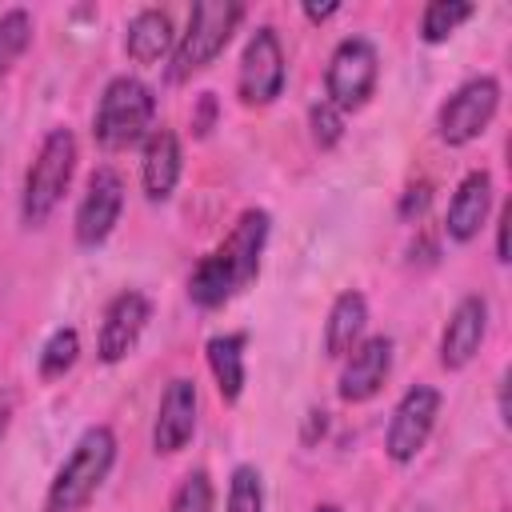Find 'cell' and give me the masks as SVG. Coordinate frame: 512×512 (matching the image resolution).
Instances as JSON below:
<instances>
[{
  "instance_id": "1",
  "label": "cell",
  "mask_w": 512,
  "mask_h": 512,
  "mask_svg": "<svg viewBox=\"0 0 512 512\" xmlns=\"http://www.w3.org/2000/svg\"><path fill=\"white\" fill-rule=\"evenodd\" d=\"M272 236V212L268 208H244L236 216V224L228 228V236L196 260L192 276H188V300L204 312L224 308L236 292H244L256 276H260V260Z\"/></svg>"
},
{
  "instance_id": "2",
  "label": "cell",
  "mask_w": 512,
  "mask_h": 512,
  "mask_svg": "<svg viewBox=\"0 0 512 512\" xmlns=\"http://www.w3.org/2000/svg\"><path fill=\"white\" fill-rule=\"evenodd\" d=\"M76 160H80V144H76L72 128L60 124L40 136V148L20 184V224L24 228H44L52 220V212L60 208V200L76 176Z\"/></svg>"
},
{
  "instance_id": "3",
  "label": "cell",
  "mask_w": 512,
  "mask_h": 512,
  "mask_svg": "<svg viewBox=\"0 0 512 512\" xmlns=\"http://www.w3.org/2000/svg\"><path fill=\"white\" fill-rule=\"evenodd\" d=\"M116 452H120V444L108 424L84 428L44 492V512H80L104 488V480L116 464Z\"/></svg>"
},
{
  "instance_id": "4",
  "label": "cell",
  "mask_w": 512,
  "mask_h": 512,
  "mask_svg": "<svg viewBox=\"0 0 512 512\" xmlns=\"http://www.w3.org/2000/svg\"><path fill=\"white\" fill-rule=\"evenodd\" d=\"M156 124V92L132 72H120L104 84L92 112V140L104 152H124L148 140Z\"/></svg>"
},
{
  "instance_id": "5",
  "label": "cell",
  "mask_w": 512,
  "mask_h": 512,
  "mask_svg": "<svg viewBox=\"0 0 512 512\" xmlns=\"http://www.w3.org/2000/svg\"><path fill=\"white\" fill-rule=\"evenodd\" d=\"M240 20H244L240 0H200V4H192L188 24H184V32H176V44H172V56H168V68H164L168 84H184L196 72H204L228 48Z\"/></svg>"
},
{
  "instance_id": "6",
  "label": "cell",
  "mask_w": 512,
  "mask_h": 512,
  "mask_svg": "<svg viewBox=\"0 0 512 512\" xmlns=\"http://www.w3.org/2000/svg\"><path fill=\"white\" fill-rule=\"evenodd\" d=\"M496 112H500V80L492 72L468 76L436 108V136L448 148H464L488 132Z\"/></svg>"
},
{
  "instance_id": "7",
  "label": "cell",
  "mask_w": 512,
  "mask_h": 512,
  "mask_svg": "<svg viewBox=\"0 0 512 512\" xmlns=\"http://www.w3.org/2000/svg\"><path fill=\"white\" fill-rule=\"evenodd\" d=\"M380 84V52L368 36H344L324 68V100L336 112H360Z\"/></svg>"
},
{
  "instance_id": "8",
  "label": "cell",
  "mask_w": 512,
  "mask_h": 512,
  "mask_svg": "<svg viewBox=\"0 0 512 512\" xmlns=\"http://www.w3.org/2000/svg\"><path fill=\"white\" fill-rule=\"evenodd\" d=\"M288 84V56L272 24H256L240 48L236 64V96L244 108H268L284 96Z\"/></svg>"
},
{
  "instance_id": "9",
  "label": "cell",
  "mask_w": 512,
  "mask_h": 512,
  "mask_svg": "<svg viewBox=\"0 0 512 512\" xmlns=\"http://www.w3.org/2000/svg\"><path fill=\"white\" fill-rule=\"evenodd\" d=\"M440 408H444V392L436 384L404 388V396L396 400V408L388 416V428H384V456L392 464H412L424 452V444L432 440Z\"/></svg>"
},
{
  "instance_id": "10",
  "label": "cell",
  "mask_w": 512,
  "mask_h": 512,
  "mask_svg": "<svg viewBox=\"0 0 512 512\" xmlns=\"http://www.w3.org/2000/svg\"><path fill=\"white\" fill-rule=\"evenodd\" d=\"M124 176L112 168V164H100L88 172L84 180V192L76 200V212H72V236L80 248H100L116 224H120V212H124Z\"/></svg>"
},
{
  "instance_id": "11",
  "label": "cell",
  "mask_w": 512,
  "mask_h": 512,
  "mask_svg": "<svg viewBox=\"0 0 512 512\" xmlns=\"http://www.w3.org/2000/svg\"><path fill=\"white\" fill-rule=\"evenodd\" d=\"M200 424V388L192 376H172L160 392L156 420H152V452L156 456H176L192 444Z\"/></svg>"
},
{
  "instance_id": "12",
  "label": "cell",
  "mask_w": 512,
  "mask_h": 512,
  "mask_svg": "<svg viewBox=\"0 0 512 512\" xmlns=\"http://www.w3.org/2000/svg\"><path fill=\"white\" fill-rule=\"evenodd\" d=\"M148 320H152V300L140 288H120L104 304L100 332H96V356L104 364H120L124 356H132V348L140 344Z\"/></svg>"
},
{
  "instance_id": "13",
  "label": "cell",
  "mask_w": 512,
  "mask_h": 512,
  "mask_svg": "<svg viewBox=\"0 0 512 512\" xmlns=\"http://www.w3.org/2000/svg\"><path fill=\"white\" fill-rule=\"evenodd\" d=\"M392 336L376 332V336H364L348 356H344V368H340V380H336V396L344 404H368L380 396V388L388 384L392 376Z\"/></svg>"
},
{
  "instance_id": "14",
  "label": "cell",
  "mask_w": 512,
  "mask_h": 512,
  "mask_svg": "<svg viewBox=\"0 0 512 512\" xmlns=\"http://www.w3.org/2000/svg\"><path fill=\"white\" fill-rule=\"evenodd\" d=\"M488 316H492V308L480 292H468L456 300V308L448 312V320L440 328V344H436L444 372H464L476 360V352L488 336Z\"/></svg>"
},
{
  "instance_id": "15",
  "label": "cell",
  "mask_w": 512,
  "mask_h": 512,
  "mask_svg": "<svg viewBox=\"0 0 512 512\" xmlns=\"http://www.w3.org/2000/svg\"><path fill=\"white\" fill-rule=\"evenodd\" d=\"M492 172L488 168H472L460 176L452 200H448V212H444V236L452 244H468L480 236V228L488 224V212H492Z\"/></svg>"
},
{
  "instance_id": "16",
  "label": "cell",
  "mask_w": 512,
  "mask_h": 512,
  "mask_svg": "<svg viewBox=\"0 0 512 512\" xmlns=\"http://www.w3.org/2000/svg\"><path fill=\"white\" fill-rule=\"evenodd\" d=\"M184 176V144L172 128H152L140 144V188L152 204L172 200L176 184Z\"/></svg>"
},
{
  "instance_id": "17",
  "label": "cell",
  "mask_w": 512,
  "mask_h": 512,
  "mask_svg": "<svg viewBox=\"0 0 512 512\" xmlns=\"http://www.w3.org/2000/svg\"><path fill=\"white\" fill-rule=\"evenodd\" d=\"M172 44H176V28H172V16L164 8H140L124 24V52L140 68H152V64L168 60Z\"/></svg>"
},
{
  "instance_id": "18",
  "label": "cell",
  "mask_w": 512,
  "mask_h": 512,
  "mask_svg": "<svg viewBox=\"0 0 512 512\" xmlns=\"http://www.w3.org/2000/svg\"><path fill=\"white\" fill-rule=\"evenodd\" d=\"M244 348H248L244 332H216L204 344V360H208V372H212L224 404H236L244 396V384H248V352Z\"/></svg>"
},
{
  "instance_id": "19",
  "label": "cell",
  "mask_w": 512,
  "mask_h": 512,
  "mask_svg": "<svg viewBox=\"0 0 512 512\" xmlns=\"http://www.w3.org/2000/svg\"><path fill=\"white\" fill-rule=\"evenodd\" d=\"M364 328H368V296L360 288L336 292L328 320H324V356L344 360L364 340Z\"/></svg>"
},
{
  "instance_id": "20",
  "label": "cell",
  "mask_w": 512,
  "mask_h": 512,
  "mask_svg": "<svg viewBox=\"0 0 512 512\" xmlns=\"http://www.w3.org/2000/svg\"><path fill=\"white\" fill-rule=\"evenodd\" d=\"M76 360H80V332L72 324H60L40 344L36 372H40V380H60V376H68L76 368Z\"/></svg>"
},
{
  "instance_id": "21",
  "label": "cell",
  "mask_w": 512,
  "mask_h": 512,
  "mask_svg": "<svg viewBox=\"0 0 512 512\" xmlns=\"http://www.w3.org/2000/svg\"><path fill=\"white\" fill-rule=\"evenodd\" d=\"M472 16H476V4H468V0H432L420 12V40L424 44H444Z\"/></svg>"
},
{
  "instance_id": "22",
  "label": "cell",
  "mask_w": 512,
  "mask_h": 512,
  "mask_svg": "<svg viewBox=\"0 0 512 512\" xmlns=\"http://www.w3.org/2000/svg\"><path fill=\"white\" fill-rule=\"evenodd\" d=\"M32 32H36V24H32L28 8H4L0 12V80L20 64V56L32 44Z\"/></svg>"
},
{
  "instance_id": "23",
  "label": "cell",
  "mask_w": 512,
  "mask_h": 512,
  "mask_svg": "<svg viewBox=\"0 0 512 512\" xmlns=\"http://www.w3.org/2000/svg\"><path fill=\"white\" fill-rule=\"evenodd\" d=\"M224 512H264V476L256 464H236L228 476Z\"/></svg>"
},
{
  "instance_id": "24",
  "label": "cell",
  "mask_w": 512,
  "mask_h": 512,
  "mask_svg": "<svg viewBox=\"0 0 512 512\" xmlns=\"http://www.w3.org/2000/svg\"><path fill=\"white\" fill-rule=\"evenodd\" d=\"M212 504H216L212 476H208L204 468H192V472L176 484V492H172V500H168V512H212Z\"/></svg>"
},
{
  "instance_id": "25",
  "label": "cell",
  "mask_w": 512,
  "mask_h": 512,
  "mask_svg": "<svg viewBox=\"0 0 512 512\" xmlns=\"http://www.w3.org/2000/svg\"><path fill=\"white\" fill-rule=\"evenodd\" d=\"M308 128H312L316 148H336L344 136V112H336L328 100H316L308 108Z\"/></svg>"
},
{
  "instance_id": "26",
  "label": "cell",
  "mask_w": 512,
  "mask_h": 512,
  "mask_svg": "<svg viewBox=\"0 0 512 512\" xmlns=\"http://www.w3.org/2000/svg\"><path fill=\"white\" fill-rule=\"evenodd\" d=\"M428 204H432V188H428V180H420V184H408L404 192H400V204H396V216L400 220H420L424 212H428Z\"/></svg>"
},
{
  "instance_id": "27",
  "label": "cell",
  "mask_w": 512,
  "mask_h": 512,
  "mask_svg": "<svg viewBox=\"0 0 512 512\" xmlns=\"http://www.w3.org/2000/svg\"><path fill=\"white\" fill-rule=\"evenodd\" d=\"M212 124H216V96L212 92H200V108L192 112V128H196V136H208Z\"/></svg>"
},
{
  "instance_id": "28",
  "label": "cell",
  "mask_w": 512,
  "mask_h": 512,
  "mask_svg": "<svg viewBox=\"0 0 512 512\" xmlns=\"http://www.w3.org/2000/svg\"><path fill=\"white\" fill-rule=\"evenodd\" d=\"M508 220H512V216H508V208H504V212L496 216V260H500V264H508Z\"/></svg>"
},
{
  "instance_id": "29",
  "label": "cell",
  "mask_w": 512,
  "mask_h": 512,
  "mask_svg": "<svg viewBox=\"0 0 512 512\" xmlns=\"http://www.w3.org/2000/svg\"><path fill=\"white\" fill-rule=\"evenodd\" d=\"M300 12H304L312 24H324L328 16H336V12H340V4H336V0H332V4H300Z\"/></svg>"
},
{
  "instance_id": "30",
  "label": "cell",
  "mask_w": 512,
  "mask_h": 512,
  "mask_svg": "<svg viewBox=\"0 0 512 512\" xmlns=\"http://www.w3.org/2000/svg\"><path fill=\"white\" fill-rule=\"evenodd\" d=\"M508 376H512V372L504 368L500 380H496V412H500V424H504V428H508Z\"/></svg>"
},
{
  "instance_id": "31",
  "label": "cell",
  "mask_w": 512,
  "mask_h": 512,
  "mask_svg": "<svg viewBox=\"0 0 512 512\" xmlns=\"http://www.w3.org/2000/svg\"><path fill=\"white\" fill-rule=\"evenodd\" d=\"M12 408H16V396L8 388H0V444L8 436V424H12Z\"/></svg>"
},
{
  "instance_id": "32",
  "label": "cell",
  "mask_w": 512,
  "mask_h": 512,
  "mask_svg": "<svg viewBox=\"0 0 512 512\" xmlns=\"http://www.w3.org/2000/svg\"><path fill=\"white\" fill-rule=\"evenodd\" d=\"M312 512H344V508H340V504H332V500H324V504H316Z\"/></svg>"
}]
</instances>
